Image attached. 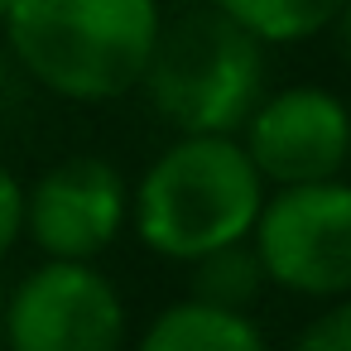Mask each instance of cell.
Wrapping results in <instances>:
<instances>
[{
	"instance_id": "cell-11",
	"label": "cell",
	"mask_w": 351,
	"mask_h": 351,
	"mask_svg": "<svg viewBox=\"0 0 351 351\" xmlns=\"http://www.w3.org/2000/svg\"><path fill=\"white\" fill-rule=\"evenodd\" d=\"M289 351H351V303H346V298L327 303V308L293 337Z\"/></svg>"
},
{
	"instance_id": "cell-5",
	"label": "cell",
	"mask_w": 351,
	"mask_h": 351,
	"mask_svg": "<svg viewBox=\"0 0 351 351\" xmlns=\"http://www.w3.org/2000/svg\"><path fill=\"white\" fill-rule=\"evenodd\" d=\"M10 351H125V298L92 260H44L5 303Z\"/></svg>"
},
{
	"instance_id": "cell-3",
	"label": "cell",
	"mask_w": 351,
	"mask_h": 351,
	"mask_svg": "<svg viewBox=\"0 0 351 351\" xmlns=\"http://www.w3.org/2000/svg\"><path fill=\"white\" fill-rule=\"evenodd\" d=\"M265 44L202 0L159 20L135 92L178 135H236L265 97Z\"/></svg>"
},
{
	"instance_id": "cell-2",
	"label": "cell",
	"mask_w": 351,
	"mask_h": 351,
	"mask_svg": "<svg viewBox=\"0 0 351 351\" xmlns=\"http://www.w3.org/2000/svg\"><path fill=\"white\" fill-rule=\"evenodd\" d=\"M265 193L236 135H178L130 188V226L154 255L188 265L245 241Z\"/></svg>"
},
{
	"instance_id": "cell-8",
	"label": "cell",
	"mask_w": 351,
	"mask_h": 351,
	"mask_svg": "<svg viewBox=\"0 0 351 351\" xmlns=\"http://www.w3.org/2000/svg\"><path fill=\"white\" fill-rule=\"evenodd\" d=\"M135 351H269V341L250 322V313L183 298V303H169L145 327Z\"/></svg>"
},
{
	"instance_id": "cell-7",
	"label": "cell",
	"mask_w": 351,
	"mask_h": 351,
	"mask_svg": "<svg viewBox=\"0 0 351 351\" xmlns=\"http://www.w3.org/2000/svg\"><path fill=\"white\" fill-rule=\"evenodd\" d=\"M265 188L341 178L351 149V121L337 92L327 87H284L260 97L245 125L236 130Z\"/></svg>"
},
{
	"instance_id": "cell-13",
	"label": "cell",
	"mask_w": 351,
	"mask_h": 351,
	"mask_svg": "<svg viewBox=\"0 0 351 351\" xmlns=\"http://www.w3.org/2000/svg\"><path fill=\"white\" fill-rule=\"evenodd\" d=\"M5 10H10V0H0V20H5Z\"/></svg>"
},
{
	"instance_id": "cell-10",
	"label": "cell",
	"mask_w": 351,
	"mask_h": 351,
	"mask_svg": "<svg viewBox=\"0 0 351 351\" xmlns=\"http://www.w3.org/2000/svg\"><path fill=\"white\" fill-rule=\"evenodd\" d=\"M193 269V293L197 303H212V308H231V313H250V303L260 298L265 289V269H260V255L245 241H231V245H217L197 260H188Z\"/></svg>"
},
{
	"instance_id": "cell-1",
	"label": "cell",
	"mask_w": 351,
	"mask_h": 351,
	"mask_svg": "<svg viewBox=\"0 0 351 351\" xmlns=\"http://www.w3.org/2000/svg\"><path fill=\"white\" fill-rule=\"evenodd\" d=\"M159 20V0H10L0 25L44 92L101 106L140 87Z\"/></svg>"
},
{
	"instance_id": "cell-9",
	"label": "cell",
	"mask_w": 351,
	"mask_h": 351,
	"mask_svg": "<svg viewBox=\"0 0 351 351\" xmlns=\"http://www.w3.org/2000/svg\"><path fill=\"white\" fill-rule=\"evenodd\" d=\"M207 5L236 20L241 29H250L265 49L317 39L346 15V0H207Z\"/></svg>"
},
{
	"instance_id": "cell-6",
	"label": "cell",
	"mask_w": 351,
	"mask_h": 351,
	"mask_svg": "<svg viewBox=\"0 0 351 351\" xmlns=\"http://www.w3.org/2000/svg\"><path fill=\"white\" fill-rule=\"evenodd\" d=\"M130 221V183L101 154H73L25 188V236L44 260H97Z\"/></svg>"
},
{
	"instance_id": "cell-12",
	"label": "cell",
	"mask_w": 351,
	"mask_h": 351,
	"mask_svg": "<svg viewBox=\"0 0 351 351\" xmlns=\"http://www.w3.org/2000/svg\"><path fill=\"white\" fill-rule=\"evenodd\" d=\"M20 236H25V183L0 164V260L15 250Z\"/></svg>"
},
{
	"instance_id": "cell-4",
	"label": "cell",
	"mask_w": 351,
	"mask_h": 351,
	"mask_svg": "<svg viewBox=\"0 0 351 351\" xmlns=\"http://www.w3.org/2000/svg\"><path fill=\"white\" fill-rule=\"evenodd\" d=\"M250 245L260 255L265 284L337 303L351 289V188L341 178L293 183L265 193Z\"/></svg>"
}]
</instances>
